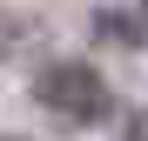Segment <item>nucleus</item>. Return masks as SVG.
I'll return each mask as SVG.
<instances>
[{
  "instance_id": "f257e3e1",
  "label": "nucleus",
  "mask_w": 148,
  "mask_h": 141,
  "mask_svg": "<svg viewBox=\"0 0 148 141\" xmlns=\"http://www.w3.org/2000/svg\"><path fill=\"white\" fill-rule=\"evenodd\" d=\"M34 94L61 114V121H74V128H94V121L108 114V81L94 74L88 61H61V67H47V74L34 81Z\"/></svg>"
},
{
  "instance_id": "7ed1b4c3",
  "label": "nucleus",
  "mask_w": 148,
  "mask_h": 141,
  "mask_svg": "<svg viewBox=\"0 0 148 141\" xmlns=\"http://www.w3.org/2000/svg\"><path fill=\"white\" fill-rule=\"evenodd\" d=\"M128 141H148V121H141V114H135V121H128Z\"/></svg>"
},
{
  "instance_id": "f03ea898",
  "label": "nucleus",
  "mask_w": 148,
  "mask_h": 141,
  "mask_svg": "<svg viewBox=\"0 0 148 141\" xmlns=\"http://www.w3.org/2000/svg\"><path fill=\"white\" fill-rule=\"evenodd\" d=\"M101 34H108V40H141V20H114V14H108Z\"/></svg>"
}]
</instances>
